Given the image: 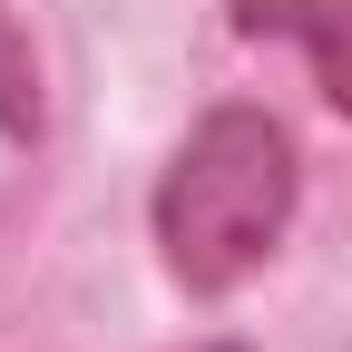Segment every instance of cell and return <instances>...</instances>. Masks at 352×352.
Instances as JSON below:
<instances>
[{"instance_id":"4","label":"cell","mask_w":352,"mask_h":352,"mask_svg":"<svg viewBox=\"0 0 352 352\" xmlns=\"http://www.w3.org/2000/svg\"><path fill=\"white\" fill-rule=\"evenodd\" d=\"M196 352H254V342H196Z\"/></svg>"},{"instance_id":"2","label":"cell","mask_w":352,"mask_h":352,"mask_svg":"<svg viewBox=\"0 0 352 352\" xmlns=\"http://www.w3.org/2000/svg\"><path fill=\"white\" fill-rule=\"evenodd\" d=\"M235 30H245V39H284V50H303L323 108L352 118V0H235Z\"/></svg>"},{"instance_id":"1","label":"cell","mask_w":352,"mask_h":352,"mask_svg":"<svg viewBox=\"0 0 352 352\" xmlns=\"http://www.w3.org/2000/svg\"><path fill=\"white\" fill-rule=\"evenodd\" d=\"M303 206V157L294 127L254 98H215L186 138H176L147 226H157V264L186 303H226L235 284H254L264 264L284 254Z\"/></svg>"},{"instance_id":"3","label":"cell","mask_w":352,"mask_h":352,"mask_svg":"<svg viewBox=\"0 0 352 352\" xmlns=\"http://www.w3.org/2000/svg\"><path fill=\"white\" fill-rule=\"evenodd\" d=\"M39 127H50V108H39V50H30L20 10L0 0V138H10V147H39Z\"/></svg>"}]
</instances>
